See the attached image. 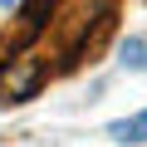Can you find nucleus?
<instances>
[{
    "instance_id": "obj_2",
    "label": "nucleus",
    "mask_w": 147,
    "mask_h": 147,
    "mask_svg": "<svg viewBox=\"0 0 147 147\" xmlns=\"http://www.w3.org/2000/svg\"><path fill=\"white\" fill-rule=\"evenodd\" d=\"M44 15H49V0H30V5L20 10V30H15V44L34 39V34L44 30Z\"/></svg>"
},
{
    "instance_id": "obj_3",
    "label": "nucleus",
    "mask_w": 147,
    "mask_h": 147,
    "mask_svg": "<svg viewBox=\"0 0 147 147\" xmlns=\"http://www.w3.org/2000/svg\"><path fill=\"white\" fill-rule=\"evenodd\" d=\"M113 142H147V113H132V118H118L108 127Z\"/></svg>"
},
{
    "instance_id": "obj_1",
    "label": "nucleus",
    "mask_w": 147,
    "mask_h": 147,
    "mask_svg": "<svg viewBox=\"0 0 147 147\" xmlns=\"http://www.w3.org/2000/svg\"><path fill=\"white\" fill-rule=\"evenodd\" d=\"M44 79H49L44 59H34V54L5 59V64H0V98H10V103H30V98L44 88Z\"/></svg>"
},
{
    "instance_id": "obj_4",
    "label": "nucleus",
    "mask_w": 147,
    "mask_h": 147,
    "mask_svg": "<svg viewBox=\"0 0 147 147\" xmlns=\"http://www.w3.org/2000/svg\"><path fill=\"white\" fill-rule=\"evenodd\" d=\"M118 54H123V64H127V69H147V39H137V34H132V39H123V49H118Z\"/></svg>"
}]
</instances>
